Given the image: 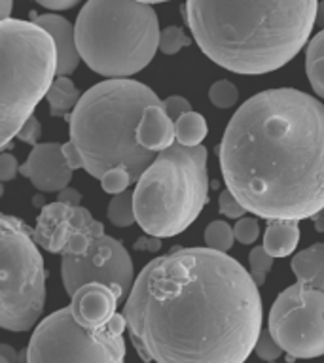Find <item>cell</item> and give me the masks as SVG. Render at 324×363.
<instances>
[{
	"label": "cell",
	"instance_id": "obj_1",
	"mask_svg": "<svg viewBox=\"0 0 324 363\" xmlns=\"http://www.w3.org/2000/svg\"><path fill=\"white\" fill-rule=\"evenodd\" d=\"M122 314L146 363H244L264 320L249 271L210 248H178L150 261Z\"/></svg>",
	"mask_w": 324,
	"mask_h": 363
},
{
	"label": "cell",
	"instance_id": "obj_2",
	"mask_svg": "<svg viewBox=\"0 0 324 363\" xmlns=\"http://www.w3.org/2000/svg\"><path fill=\"white\" fill-rule=\"evenodd\" d=\"M227 189L266 220H309L324 210V104L300 89L250 96L218 146Z\"/></svg>",
	"mask_w": 324,
	"mask_h": 363
},
{
	"label": "cell",
	"instance_id": "obj_3",
	"mask_svg": "<svg viewBox=\"0 0 324 363\" xmlns=\"http://www.w3.org/2000/svg\"><path fill=\"white\" fill-rule=\"evenodd\" d=\"M318 0H186L199 50L235 74L275 72L294 59L315 27Z\"/></svg>",
	"mask_w": 324,
	"mask_h": 363
},
{
	"label": "cell",
	"instance_id": "obj_4",
	"mask_svg": "<svg viewBox=\"0 0 324 363\" xmlns=\"http://www.w3.org/2000/svg\"><path fill=\"white\" fill-rule=\"evenodd\" d=\"M152 104H161L159 96L129 78L104 79L85 91L70 116V138L63 144L72 170L101 178L122 167L135 184L158 155L136 142L142 112Z\"/></svg>",
	"mask_w": 324,
	"mask_h": 363
},
{
	"label": "cell",
	"instance_id": "obj_5",
	"mask_svg": "<svg viewBox=\"0 0 324 363\" xmlns=\"http://www.w3.org/2000/svg\"><path fill=\"white\" fill-rule=\"evenodd\" d=\"M80 57L99 76L129 78L159 50V21L152 4L139 0H87L76 25Z\"/></svg>",
	"mask_w": 324,
	"mask_h": 363
},
{
	"label": "cell",
	"instance_id": "obj_6",
	"mask_svg": "<svg viewBox=\"0 0 324 363\" xmlns=\"http://www.w3.org/2000/svg\"><path fill=\"white\" fill-rule=\"evenodd\" d=\"M207 147L173 144L159 152L136 180L135 220L152 237H176L209 203Z\"/></svg>",
	"mask_w": 324,
	"mask_h": 363
},
{
	"label": "cell",
	"instance_id": "obj_7",
	"mask_svg": "<svg viewBox=\"0 0 324 363\" xmlns=\"http://www.w3.org/2000/svg\"><path fill=\"white\" fill-rule=\"evenodd\" d=\"M55 44L33 21H0V152L48 93L55 78Z\"/></svg>",
	"mask_w": 324,
	"mask_h": 363
},
{
	"label": "cell",
	"instance_id": "obj_8",
	"mask_svg": "<svg viewBox=\"0 0 324 363\" xmlns=\"http://www.w3.org/2000/svg\"><path fill=\"white\" fill-rule=\"evenodd\" d=\"M45 267L33 231L0 212V328L28 331L45 305Z\"/></svg>",
	"mask_w": 324,
	"mask_h": 363
},
{
	"label": "cell",
	"instance_id": "obj_9",
	"mask_svg": "<svg viewBox=\"0 0 324 363\" xmlns=\"http://www.w3.org/2000/svg\"><path fill=\"white\" fill-rule=\"evenodd\" d=\"M124 314L101 325L80 322L70 306L59 308L36 325L28 340L27 363H124Z\"/></svg>",
	"mask_w": 324,
	"mask_h": 363
},
{
	"label": "cell",
	"instance_id": "obj_10",
	"mask_svg": "<svg viewBox=\"0 0 324 363\" xmlns=\"http://www.w3.org/2000/svg\"><path fill=\"white\" fill-rule=\"evenodd\" d=\"M267 329L294 359L324 356V291L300 282L283 289L271 305Z\"/></svg>",
	"mask_w": 324,
	"mask_h": 363
},
{
	"label": "cell",
	"instance_id": "obj_11",
	"mask_svg": "<svg viewBox=\"0 0 324 363\" xmlns=\"http://www.w3.org/2000/svg\"><path fill=\"white\" fill-rule=\"evenodd\" d=\"M61 278L65 291L70 297L85 284H104L119 301L127 299L135 271L124 244L102 231L93 237L84 254L61 255Z\"/></svg>",
	"mask_w": 324,
	"mask_h": 363
},
{
	"label": "cell",
	"instance_id": "obj_12",
	"mask_svg": "<svg viewBox=\"0 0 324 363\" xmlns=\"http://www.w3.org/2000/svg\"><path fill=\"white\" fill-rule=\"evenodd\" d=\"M19 172L44 193L61 191L72 180V167L63 153V144L57 142L33 146L27 161L19 164Z\"/></svg>",
	"mask_w": 324,
	"mask_h": 363
},
{
	"label": "cell",
	"instance_id": "obj_13",
	"mask_svg": "<svg viewBox=\"0 0 324 363\" xmlns=\"http://www.w3.org/2000/svg\"><path fill=\"white\" fill-rule=\"evenodd\" d=\"M87 212L90 210L80 204L74 206V204L59 203V201L45 204L33 231L34 242L51 254H61L70 233L78 227V223L84 220Z\"/></svg>",
	"mask_w": 324,
	"mask_h": 363
},
{
	"label": "cell",
	"instance_id": "obj_14",
	"mask_svg": "<svg viewBox=\"0 0 324 363\" xmlns=\"http://www.w3.org/2000/svg\"><path fill=\"white\" fill-rule=\"evenodd\" d=\"M118 295L104 284H85L70 297V308L80 322L101 325L110 322L118 312Z\"/></svg>",
	"mask_w": 324,
	"mask_h": 363
},
{
	"label": "cell",
	"instance_id": "obj_15",
	"mask_svg": "<svg viewBox=\"0 0 324 363\" xmlns=\"http://www.w3.org/2000/svg\"><path fill=\"white\" fill-rule=\"evenodd\" d=\"M34 25H38L50 34L55 44V76H68L78 68L82 57H80L78 45H76V30L72 23L57 13H42L31 19Z\"/></svg>",
	"mask_w": 324,
	"mask_h": 363
},
{
	"label": "cell",
	"instance_id": "obj_16",
	"mask_svg": "<svg viewBox=\"0 0 324 363\" xmlns=\"http://www.w3.org/2000/svg\"><path fill=\"white\" fill-rule=\"evenodd\" d=\"M136 142L153 153L163 152L175 144V121L165 113L161 104H152L142 112L136 127Z\"/></svg>",
	"mask_w": 324,
	"mask_h": 363
},
{
	"label": "cell",
	"instance_id": "obj_17",
	"mask_svg": "<svg viewBox=\"0 0 324 363\" xmlns=\"http://www.w3.org/2000/svg\"><path fill=\"white\" fill-rule=\"evenodd\" d=\"M292 271L298 282L324 291V242H317L301 250L292 257Z\"/></svg>",
	"mask_w": 324,
	"mask_h": 363
},
{
	"label": "cell",
	"instance_id": "obj_18",
	"mask_svg": "<svg viewBox=\"0 0 324 363\" xmlns=\"http://www.w3.org/2000/svg\"><path fill=\"white\" fill-rule=\"evenodd\" d=\"M300 242V225L298 220H267L264 233V250L271 257H286L294 254Z\"/></svg>",
	"mask_w": 324,
	"mask_h": 363
},
{
	"label": "cell",
	"instance_id": "obj_19",
	"mask_svg": "<svg viewBox=\"0 0 324 363\" xmlns=\"http://www.w3.org/2000/svg\"><path fill=\"white\" fill-rule=\"evenodd\" d=\"M80 99H82V93L67 76L53 78L45 93V101L50 104V112L53 118H65L68 112H72Z\"/></svg>",
	"mask_w": 324,
	"mask_h": 363
},
{
	"label": "cell",
	"instance_id": "obj_20",
	"mask_svg": "<svg viewBox=\"0 0 324 363\" xmlns=\"http://www.w3.org/2000/svg\"><path fill=\"white\" fill-rule=\"evenodd\" d=\"M306 74L313 91L324 101V28L309 40L306 50Z\"/></svg>",
	"mask_w": 324,
	"mask_h": 363
},
{
	"label": "cell",
	"instance_id": "obj_21",
	"mask_svg": "<svg viewBox=\"0 0 324 363\" xmlns=\"http://www.w3.org/2000/svg\"><path fill=\"white\" fill-rule=\"evenodd\" d=\"M209 135V127L201 113L186 112L175 121V140L180 146H201Z\"/></svg>",
	"mask_w": 324,
	"mask_h": 363
},
{
	"label": "cell",
	"instance_id": "obj_22",
	"mask_svg": "<svg viewBox=\"0 0 324 363\" xmlns=\"http://www.w3.org/2000/svg\"><path fill=\"white\" fill-rule=\"evenodd\" d=\"M108 220L116 227H129L135 223V206H133V191L125 189L124 193L114 195L108 203Z\"/></svg>",
	"mask_w": 324,
	"mask_h": 363
},
{
	"label": "cell",
	"instance_id": "obj_23",
	"mask_svg": "<svg viewBox=\"0 0 324 363\" xmlns=\"http://www.w3.org/2000/svg\"><path fill=\"white\" fill-rule=\"evenodd\" d=\"M233 242H235L233 227L226 223V221H210L207 229H205V244H207V248L226 254V252L232 250Z\"/></svg>",
	"mask_w": 324,
	"mask_h": 363
},
{
	"label": "cell",
	"instance_id": "obj_24",
	"mask_svg": "<svg viewBox=\"0 0 324 363\" xmlns=\"http://www.w3.org/2000/svg\"><path fill=\"white\" fill-rule=\"evenodd\" d=\"M273 261H275V257H271V255L267 254L266 250H264V246H256V248L250 250L249 274H250V278L254 280V284L258 286V288H260V286H264V282H266L267 272L271 271Z\"/></svg>",
	"mask_w": 324,
	"mask_h": 363
},
{
	"label": "cell",
	"instance_id": "obj_25",
	"mask_svg": "<svg viewBox=\"0 0 324 363\" xmlns=\"http://www.w3.org/2000/svg\"><path fill=\"white\" fill-rule=\"evenodd\" d=\"M209 99L216 108L227 110V108H233L237 104L239 91L230 79H218L210 85Z\"/></svg>",
	"mask_w": 324,
	"mask_h": 363
},
{
	"label": "cell",
	"instance_id": "obj_26",
	"mask_svg": "<svg viewBox=\"0 0 324 363\" xmlns=\"http://www.w3.org/2000/svg\"><path fill=\"white\" fill-rule=\"evenodd\" d=\"M190 36H188L180 27H167L159 33V51L165 55H175L186 45H190Z\"/></svg>",
	"mask_w": 324,
	"mask_h": 363
},
{
	"label": "cell",
	"instance_id": "obj_27",
	"mask_svg": "<svg viewBox=\"0 0 324 363\" xmlns=\"http://www.w3.org/2000/svg\"><path fill=\"white\" fill-rule=\"evenodd\" d=\"M101 180V187L110 195H118V193H124L125 189H129V186L133 184V178L125 169L122 167H116V169L107 170L104 174L99 178Z\"/></svg>",
	"mask_w": 324,
	"mask_h": 363
},
{
	"label": "cell",
	"instance_id": "obj_28",
	"mask_svg": "<svg viewBox=\"0 0 324 363\" xmlns=\"http://www.w3.org/2000/svg\"><path fill=\"white\" fill-rule=\"evenodd\" d=\"M254 354L260 359L267 363L277 362L281 354H283V348L279 346V342L273 339V335L269 329H261L260 335H258V339H256L254 345Z\"/></svg>",
	"mask_w": 324,
	"mask_h": 363
},
{
	"label": "cell",
	"instance_id": "obj_29",
	"mask_svg": "<svg viewBox=\"0 0 324 363\" xmlns=\"http://www.w3.org/2000/svg\"><path fill=\"white\" fill-rule=\"evenodd\" d=\"M233 235H235V240L241 244H254L256 240H258V237H260V223H258V220L256 218H250V216H247V218H239L237 223H235V227H233Z\"/></svg>",
	"mask_w": 324,
	"mask_h": 363
},
{
	"label": "cell",
	"instance_id": "obj_30",
	"mask_svg": "<svg viewBox=\"0 0 324 363\" xmlns=\"http://www.w3.org/2000/svg\"><path fill=\"white\" fill-rule=\"evenodd\" d=\"M218 206H220V212L226 218H232V220H239V218H243L247 208H244L243 204L239 203V199L233 195L230 189H224L220 193V197H218Z\"/></svg>",
	"mask_w": 324,
	"mask_h": 363
},
{
	"label": "cell",
	"instance_id": "obj_31",
	"mask_svg": "<svg viewBox=\"0 0 324 363\" xmlns=\"http://www.w3.org/2000/svg\"><path fill=\"white\" fill-rule=\"evenodd\" d=\"M161 108H163L165 113H167L173 121H176L180 116H184V113L192 110V104H190V101L184 99V96L171 95L167 96L165 101H161Z\"/></svg>",
	"mask_w": 324,
	"mask_h": 363
},
{
	"label": "cell",
	"instance_id": "obj_32",
	"mask_svg": "<svg viewBox=\"0 0 324 363\" xmlns=\"http://www.w3.org/2000/svg\"><path fill=\"white\" fill-rule=\"evenodd\" d=\"M40 135H42V125H40V121L34 118V116H31V118L23 123L19 133H17V138H19L21 142H25V144L36 146V144H38Z\"/></svg>",
	"mask_w": 324,
	"mask_h": 363
},
{
	"label": "cell",
	"instance_id": "obj_33",
	"mask_svg": "<svg viewBox=\"0 0 324 363\" xmlns=\"http://www.w3.org/2000/svg\"><path fill=\"white\" fill-rule=\"evenodd\" d=\"M19 172V163L11 153H0V182H10Z\"/></svg>",
	"mask_w": 324,
	"mask_h": 363
},
{
	"label": "cell",
	"instance_id": "obj_34",
	"mask_svg": "<svg viewBox=\"0 0 324 363\" xmlns=\"http://www.w3.org/2000/svg\"><path fill=\"white\" fill-rule=\"evenodd\" d=\"M159 248H161V238L152 237V235L141 237L135 242V250H141V252H158Z\"/></svg>",
	"mask_w": 324,
	"mask_h": 363
},
{
	"label": "cell",
	"instance_id": "obj_35",
	"mask_svg": "<svg viewBox=\"0 0 324 363\" xmlns=\"http://www.w3.org/2000/svg\"><path fill=\"white\" fill-rule=\"evenodd\" d=\"M40 6H44L48 10H70L78 4L80 0H36Z\"/></svg>",
	"mask_w": 324,
	"mask_h": 363
},
{
	"label": "cell",
	"instance_id": "obj_36",
	"mask_svg": "<svg viewBox=\"0 0 324 363\" xmlns=\"http://www.w3.org/2000/svg\"><path fill=\"white\" fill-rule=\"evenodd\" d=\"M57 193H59V195H57V201H59V203L74 204V206H78L80 201H82V195H80V191H76V189H72V187H68V186Z\"/></svg>",
	"mask_w": 324,
	"mask_h": 363
},
{
	"label": "cell",
	"instance_id": "obj_37",
	"mask_svg": "<svg viewBox=\"0 0 324 363\" xmlns=\"http://www.w3.org/2000/svg\"><path fill=\"white\" fill-rule=\"evenodd\" d=\"M11 6H14V0H0V21L10 19Z\"/></svg>",
	"mask_w": 324,
	"mask_h": 363
},
{
	"label": "cell",
	"instance_id": "obj_38",
	"mask_svg": "<svg viewBox=\"0 0 324 363\" xmlns=\"http://www.w3.org/2000/svg\"><path fill=\"white\" fill-rule=\"evenodd\" d=\"M0 354L8 357V359H10L11 363H17V359H19V356H17V352L14 350V348H11L10 345H0Z\"/></svg>",
	"mask_w": 324,
	"mask_h": 363
},
{
	"label": "cell",
	"instance_id": "obj_39",
	"mask_svg": "<svg viewBox=\"0 0 324 363\" xmlns=\"http://www.w3.org/2000/svg\"><path fill=\"white\" fill-rule=\"evenodd\" d=\"M315 27L318 30H323L324 28V0L323 2H318L317 6V16H315Z\"/></svg>",
	"mask_w": 324,
	"mask_h": 363
},
{
	"label": "cell",
	"instance_id": "obj_40",
	"mask_svg": "<svg viewBox=\"0 0 324 363\" xmlns=\"http://www.w3.org/2000/svg\"><path fill=\"white\" fill-rule=\"evenodd\" d=\"M311 220L315 221V229H317L318 233H324V210L317 212V214L313 216Z\"/></svg>",
	"mask_w": 324,
	"mask_h": 363
},
{
	"label": "cell",
	"instance_id": "obj_41",
	"mask_svg": "<svg viewBox=\"0 0 324 363\" xmlns=\"http://www.w3.org/2000/svg\"><path fill=\"white\" fill-rule=\"evenodd\" d=\"M139 2H144V4H159V2H167V0H139Z\"/></svg>",
	"mask_w": 324,
	"mask_h": 363
},
{
	"label": "cell",
	"instance_id": "obj_42",
	"mask_svg": "<svg viewBox=\"0 0 324 363\" xmlns=\"http://www.w3.org/2000/svg\"><path fill=\"white\" fill-rule=\"evenodd\" d=\"M0 363H11V362H10V359H8V357L0 354Z\"/></svg>",
	"mask_w": 324,
	"mask_h": 363
},
{
	"label": "cell",
	"instance_id": "obj_43",
	"mask_svg": "<svg viewBox=\"0 0 324 363\" xmlns=\"http://www.w3.org/2000/svg\"><path fill=\"white\" fill-rule=\"evenodd\" d=\"M2 193H4V186L0 184V197H2Z\"/></svg>",
	"mask_w": 324,
	"mask_h": 363
}]
</instances>
